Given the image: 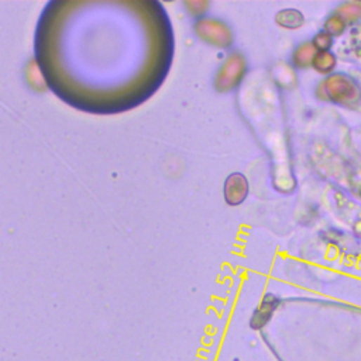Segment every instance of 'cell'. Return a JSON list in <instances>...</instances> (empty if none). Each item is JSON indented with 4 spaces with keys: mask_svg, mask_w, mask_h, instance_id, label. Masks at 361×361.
Listing matches in <instances>:
<instances>
[{
    "mask_svg": "<svg viewBox=\"0 0 361 361\" xmlns=\"http://www.w3.org/2000/svg\"><path fill=\"white\" fill-rule=\"evenodd\" d=\"M312 44L316 48V51H330V48L333 47V37L327 34L324 30H322L313 37Z\"/></svg>",
    "mask_w": 361,
    "mask_h": 361,
    "instance_id": "obj_11",
    "label": "cell"
},
{
    "mask_svg": "<svg viewBox=\"0 0 361 361\" xmlns=\"http://www.w3.org/2000/svg\"><path fill=\"white\" fill-rule=\"evenodd\" d=\"M171 20L158 2H48L34 58L48 89L91 114H116L148 100L173 60Z\"/></svg>",
    "mask_w": 361,
    "mask_h": 361,
    "instance_id": "obj_1",
    "label": "cell"
},
{
    "mask_svg": "<svg viewBox=\"0 0 361 361\" xmlns=\"http://www.w3.org/2000/svg\"><path fill=\"white\" fill-rule=\"evenodd\" d=\"M323 30L330 34L333 39L334 37H340L344 34V32L347 30V23L340 18L337 16L336 13L329 16L324 22V26H323Z\"/></svg>",
    "mask_w": 361,
    "mask_h": 361,
    "instance_id": "obj_10",
    "label": "cell"
},
{
    "mask_svg": "<svg viewBox=\"0 0 361 361\" xmlns=\"http://www.w3.org/2000/svg\"><path fill=\"white\" fill-rule=\"evenodd\" d=\"M316 48L313 47L312 41L310 43H302L299 44L294 53H292V65L296 70H305L312 67L313 58L316 55Z\"/></svg>",
    "mask_w": 361,
    "mask_h": 361,
    "instance_id": "obj_7",
    "label": "cell"
},
{
    "mask_svg": "<svg viewBox=\"0 0 361 361\" xmlns=\"http://www.w3.org/2000/svg\"><path fill=\"white\" fill-rule=\"evenodd\" d=\"M275 23L287 30H298L305 25V16L294 8L282 9L275 15Z\"/></svg>",
    "mask_w": 361,
    "mask_h": 361,
    "instance_id": "obj_6",
    "label": "cell"
},
{
    "mask_svg": "<svg viewBox=\"0 0 361 361\" xmlns=\"http://www.w3.org/2000/svg\"><path fill=\"white\" fill-rule=\"evenodd\" d=\"M322 88L324 98L334 105L353 109L361 103V85L347 74H332L324 79Z\"/></svg>",
    "mask_w": 361,
    "mask_h": 361,
    "instance_id": "obj_2",
    "label": "cell"
},
{
    "mask_svg": "<svg viewBox=\"0 0 361 361\" xmlns=\"http://www.w3.org/2000/svg\"><path fill=\"white\" fill-rule=\"evenodd\" d=\"M336 65H337V57L332 51H317L312 63L313 70L323 75L333 72Z\"/></svg>",
    "mask_w": 361,
    "mask_h": 361,
    "instance_id": "obj_8",
    "label": "cell"
},
{
    "mask_svg": "<svg viewBox=\"0 0 361 361\" xmlns=\"http://www.w3.org/2000/svg\"><path fill=\"white\" fill-rule=\"evenodd\" d=\"M336 15L347 25H354L361 20V2H344L337 8Z\"/></svg>",
    "mask_w": 361,
    "mask_h": 361,
    "instance_id": "obj_9",
    "label": "cell"
},
{
    "mask_svg": "<svg viewBox=\"0 0 361 361\" xmlns=\"http://www.w3.org/2000/svg\"><path fill=\"white\" fill-rule=\"evenodd\" d=\"M246 74H247L246 58L239 53H233L225 60V63L218 70L215 75L214 86L221 93L232 92L240 86Z\"/></svg>",
    "mask_w": 361,
    "mask_h": 361,
    "instance_id": "obj_3",
    "label": "cell"
},
{
    "mask_svg": "<svg viewBox=\"0 0 361 361\" xmlns=\"http://www.w3.org/2000/svg\"><path fill=\"white\" fill-rule=\"evenodd\" d=\"M197 34L208 44L218 48H229L233 43V34L229 26L216 19H202L195 26Z\"/></svg>",
    "mask_w": 361,
    "mask_h": 361,
    "instance_id": "obj_4",
    "label": "cell"
},
{
    "mask_svg": "<svg viewBox=\"0 0 361 361\" xmlns=\"http://www.w3.org/2000/svg\"><path fill=\"white\" fill-rule=\"evenodd\" d=\"M250 192L249 180L244 173L233 172L230 173L223 185V197L229 206H239L242 205Z\"/></svg>",
    "mask_w": 361,
    "mask_h": 361,
    "instance_id": "obj_5",
    "label": "cell"
}]
</instances>
